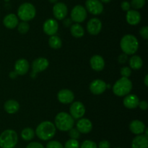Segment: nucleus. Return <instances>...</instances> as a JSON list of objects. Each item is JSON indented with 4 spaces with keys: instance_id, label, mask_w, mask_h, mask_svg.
<instances>
[{
    "instance_id": "nucleus-1",
    "label": "nucleus",
    "mask_w": 148,
    "mask_h": 148,
    "mask_svg": "<svg viewBox=\"0 0 148 148\" xmlns=\"http://www.w3.org/2000/svg\"><path fill=\"white\" fill-rule=\"evenodd\" d=\"M56 128L54 123L49 120H44L38 125L35 133L40 139L43 141L51 140L55 136Z\"/></svg>"
},
{
    "instance_id": "nucleus-2",
    "label": "nucleus",
    "mask_w": 148,
    "mask_h": 148,
    "mask_svg": "<svg viewBox=\"0 0 148 148\" xmlns=\"http://www.w3.org/2000/svg\"><path fill=\"white\" fill-rule=\"evenodd\" d=\"M120 47L124 54L133 55L139 49V41L137 37L132 34H126L120 41Z\"/></svg>"
},
{
    "instance_id": "nucleus-3",
    "label": "nucleus",
    "mask_w": 148,
    "mask_h": 148,
    "mask_svg": "<svg viewBox=\"0 0 148 148\" xmlns=\"http://www.w3.org/2000/svg\"><path fill=\"white\" fill-rule=\"evenodd\" d=\"M74 124L75 119L66 112H60L55 117L54 125L59 131H68L69 129L73 128Z\"/></svg>"
},
{
    "instance_id": "nucleus-4",
    "label": "nucleus",
    "mask_w": 148,
    "mask_h": 148,
    "mask_svg": "<svg viewBox=\"0 0 148 148\" xmlns=\"http://www.w3.org/2000/svg\"><path fill=\"white\" fill-rule=\"evenodd\" d=\"M18 142V135L13 129H7L0 134V147L14 148Z\"/></svg>"
},
{
    "instance_id": "nucleus-5",
    "label": "nucleus",
    "mask_w": 148,
    "mask_h": 148,
    "mask_svg": "<svg viewBox=\"0 0 148 148\" xmlns=\"http://www.w3.org/2000/svg\"><path fill=\"white\" fill-rule=\"evenodd\" d=\"M132 89V83L129 78L121 77L113 86V92L118 97H125Z\"/></svg>"
},
{
    "instance_id": "nucleus-6",
    "label": "nucleus",
    "mask_w": 148,
    "mask_h": 148,
    "mask_svg": "<svg viewBox=\"0 0 148 148\" xmlns=\"http://www.w3.org/2000/svg\"><path fill=\"white\" fill-rule=\"evenodd\" d=\"M36 7L31 3H23L17 10V16L22 21H30L36 17Z\"/></svg>"
},
{
    "instance_id": "nucleus-7",
    "label": "nucleus",
    "mask_w": 148,
    "mask_h": 148,
    "mask_svg": "<svg viewBox=\"0 0 148 148\" xmlns=\"http://www.w3.org/2000/svg\"><path fill=\"white\" fill-rule=\"evenodd\" d=\"M49 65V61L46 58L40 57L32 62V72L30 73V77L32 78H35L37 75V73L46 71Z\"/></svg>"
},
{
    "instance_id": "nucleus-8",
    "label": "nucleus",
    "mask_w": 148,
    "mask_h": 148,
    "mask_svg": "<svg viewBox=\"0 0 148 148\" xmlns=\"http://www.w3.org/2000/svg\"><path fill=\"white\" fill-rule=\"evenodd\" d=\"M88 16L87 10L80 4L75 6L71 11V20L75 23H81L85 20Z\"/></svg>"
},
{
    "instance_id": "nucleus-9",
    "label": "nucleus",
    "mask_w": 148,
    "mask_h": 148,
    "mask_svg": "<svg viewBox=\"0 0 148 148\" xmlns=\"http://www.w3.org/2000/svg\"><path fill=\"white\" fill-rule=\"evenodd\" d=\"M85 112L86 109L83 103L79 101L72 102L69 107V114L75 120H78L83 117Z\"/></svg>"
},
{
    "instance_id": "nucleus-10",
    "label": "nucleus",
    "mask_w": 148,
    "mask_h": 148,
    "mask_svg": "<svg viewBox=\"0 0 148 148\" xmlns=\"http://www.w3.org/2000/svg\"><path fill=\"white\" fill-rule=\"evenodd\" d=\"M85 7L86 10L94 15H98L103 11V5L100 0H87Z\"/></svg>"
},
{
    "instance_id": "nucleus-11",
    "label": "nucleus",
    "mask_w": 148,
    "mask_h": 148,
    "mask_svg": "<svg viewBox=\"0 0 148 148\" xmlns=\"http://www.w3.org/2000/svg\"><path fill=\"white\" fill-rule=\"evenodd\" d=\"M68 13L67 6L63 2H56L53 7V15L56 20H62L66 18Z\"/></svg>"
},
{
    "instance_id": "nucleus-12",
    "label": "nucleus",
    "mask_w": 148,
    "mask_h": 148,
    "mask_svg": "<svg viewBox=\"0 0 148 148\" xmlns=\"http://www.w3.org/2000/svg\"><path fill=\"white\" fill-rule=\"evenodd\" d=\"M90 91L95 95H100L105 92L107 89V84L101 79H95L90 84Z\"/></svg>"
},
{
    "instance_id": "nucleus-13",
    "label": "nucleus",
    "mask_w": 148,
    "mask_h": 148,
    "mask_svg": "<svg viewBox=\"0 0 148 148\" xmlns=\"http://www.w3.org/2000/svg\"><path fill=\"white\" fill-rule=\"evenodd\" d=\"M102 23L97 17H92L87 23V30L88 33L92 36L99 34L102 30Z\"/></svg>"
},
{
    "instance_id": "nucleus-14",
    "label": "nucleus",
    "mask_w": 148,
    "mask_h": 148,
    "mask_svg": "<svg viewBox=\"0 0 148 148\" xmlns=\"http://www.w3.org/2000/svg\"><path fill=\"white\" fill-rule=\"evenodd\" d=\"M43 30L44 33L49 36L56 34L59 30V23L55 19H48L43 23Z\"/></svg>"
},
{
    "instance_id": "nucleus-15",
    "label": "nucleus",
    "mask_w": 148,
    "mask_h": 148,
    "mask_svg": "<svg viewBox=\"0 0 148 148\" xmlns=\"http://www.w3.org/2000/svg\"><path fill=\"white\" fill-rule=\"evenodd\" d=\"M57 99L59 102L62 104H70L75 100V94L71 90L68 89H63L58 92Z\"/></svg>"
},
{
    "instance_id": "nucleus-16",
    "label": "nucleus",
    "mask_w": 148,
    "mask_h": 148,
    "mask_svg": "<svg viewBox=\"0 0 148 148\" xmlns=\"http://www.w3.org/2000/svg\"><path fill=\"white\" fill-rule=\"evenodd\" d=\"M76 129L80 133H88L92 131V123L88 118H81L77 122Z\"/></svg>"
},
{
    "instance_id": "nucleus-17",
    "label": "nucleus",
    "mask_w": 148,
    "mask_h": 148,
    "mask_svg": "<svg viewBox=\"0 0 148 148\" xmlns=\"http://www.w3.org/2000/svg\"><path fill=\"white\" fill-rule=\"evenodd\" d=\"M14 71L18 75H24L28 72L30 68V64L28 61L24 58L17 59L14 63Z\"/></svg>"
},
{
    "instance_id": "nucleus-18",
    "label": "nucleus",
    "mask_w": 148,
    "mask_h": 148,
    "mask_svg": "<svg viewBox=\"0 0 148 148\" xmlns=\"http://www.w3.org/2000/svg\"><path fill=\"white\" fill-rule=\"evenodd\" d=\"M140 100L136 94H129L123 100V104L127 109H135L138 107Z\"/></svg>"
},
{
    "instance_id": "nucleus-19",
    "label": "nucleus",
    "mask_w": 148,
    "mask_h": 148,
    "mask_svg": "<svg viewBox=\"0 0 148 148\" xmlns=\"http://www.w3.org/2000/svg\"><path fill=\"white\" fill-rule=\"evenodd\" d=\"M91 68L95 71H101L105 67V60L103 57L99 55H95L90 59Z\"/></svg>"
},
{
    "instance_id": "nucleus-20",
    "label": "nucleus",
    "mask_w": 148,
    "mask_h": 148,
    "mask_svg": "<svg viewBox=\"0 0 148 148\" xmlns=\"http://www.w3.org/2000/svg\"><path fill=\"white\" fill-rule=\"evenodd\" d=\"M126 20L131 26H137L141 21V15L137 10H130L127 12Z\"/></svg>"
},
{
    "instance_id": "nucleus-21",
    "label": "nucleus",
    "mask_w": 148,
    "mask_h": 148,
    "mask_svg": "<svg viewBox=\"0 0 148 148\" xmlns=\"http://www.w3.org/2000/svg\"><path fill=\"white\" fill-rule=\"evenodd\" d=\"M145 129V123L140 120H133L130 123V130L135 135L143 134Z\"/></svg>"
},
{
    "instance_id": "nucleus-22",
    "label": "nucleus",
    "mask_w": 148,
    "mask_h": 148,
    "mask_svg": "<svg viewBox=\"0 0 148 148\" xmlns=\"http://www.w3.org/2000/svg\"><path fill=\"white\" fill-rule=\"evenodd\" d=\"M132 148H148V137L144 134L137 135L133 139Z\"/></svg>"
},
{
    "instance_id": "nucleus-23",
    "label": "nucleus",
    "mask_w": 148,
    "mask_h": 148,
    "mask_svg": "<svg viewBox=\"0 0 148 148\" xmlns=\"http://www.w3.org/2000/svg\"><path fill=\"white\" fill-rule=\"evenodd\" d=\"M19 23L18 17L13 13L7 15L3 19V24L7 28L14 29L17 26Z\"/></svg>"
},
{
    "instance_id": "nucleus-24",
    "label": "nucleus",
    "mask_w": 148,
    "mask_h": 148,
    "mask_svg": "<svg viewBox=\"0 0 148 148\" xmlns=\"http://www.w3.org/2000/svg\"><path fill=\"white\" fill-rule=\"evenodd\" d=\"M4 109L9 114H14L20 109V104L14 100H8L4 103Z\"/></svg>"
},
{
    "instance_id": "nucleus-25",
    "label": "nucleus",
    "mask_w": 148,
    "mask_h": 148,
    "mask_svg": "<svg viewBox=\"0 0 148 148\" xmlns=\"http://www.w3.org/2000/svg\"><path fill=\"white\" fill-rule=\"evenodd\" d=\"M130 68L132 70H140L143 65V60L139 55H133L129 59Z\"/></svg>"
},
{
    "instance_id": "nucleus-26",
    "label": "nucleus",
    "mask_w": 148,
    "mask_h": 148,
    "mask_svg": "<svg viewBox=\"0 0 148 148\" xmlns=\"http://www.w3.org/2000/svg\"><path fill=\"white\" fill-rule=\"evenodd\" d=\"M70 33L75 38H82L85 35V30L79 23H75L70 26Z\"/></svg>"
},
{
    "instance_id": "nucleus-27",
    "label": "nucleus",
    "mask_w": 148,
    "mask_h": 148,
    "mask_svg": "<svg viewBox=\"0 0 148 148\" xmlns=\"http://www.w3.org/2000/svg\"><path fill=\"white\" fill-rule=\"evenodd\" d=\"M49 45L53 49H59L62 46V39L56 34L51 36L49 39Z\"/></svg>"
},
{
    "instance_id": "nucleus-28",
    "label": "nucleus",
    "mask_w": 148,
    "mask_h": 148,
    "mask_svg": "<svg viewBox=\"0 0 148 148\" xmlns=\"http://www.w3.org/2000/svg\"><path fill=\"white\" fill-rule=\"evenodd\" d=\"M35 131L30 127H26L21 131V137L24 141H31L35 137Z\"/></svg>"
},
{
    "instance_id": "nucleus-29",
    "label": "nucleus",
    "mask_w": 148,
    "mask_h": 148,
    "mask_svg": "<svg viewBox=\"0 0 148 148\" xmlns=\"http://www.w3.org/2000/svg\"><path fill=\"white\" fill-rule=\"evenodd\" d=\"M17 30L20 34H26L30 30V25L27 22L22 21L17 25Z\"/></svg>"
},
{
    "instance_id": "nucleus-30",
    "label": "nucleus",
    "mask_w": 148,
    "mask_h": 148,
    "mask_svg": "<svg viewBox=\"0 0 148 148\" xmlns=\"http://www.w3.org/2000/svg\"><path fill=\"white\" fill-rule=\"evenodd\" d=\"M64 148H79V143L77 139H69L65 142Z\"/></svg>"
},
{
    "instance_id": "nucleus-31",
    "label": "nucleus",
    "mask_w": 148,
    "mask_h": 148,
    "mask_svg": "<svg viewBox=\"0 0 148 148\" xmlns=\"http://www.w3.org/2000/svg\"><path fill=\"white\" fill-rule=\"evenodd\" d=\"M146 3V0H132L131 4L132 7L134 9V10H139V9L143 8L145 6Z\"/></svg>"
},
{
    "instance_id": "nucleus-32",
    "label": "nucleus",
    "mask_w": 148,
    "mask_h": 148,
    "mask_svg": "<svg viewBox=\"0 0 148 148\" xmlns=\"http://www.w3.org/2000/svg\"><path fill=\"white\" fill-rule=\"evenodd\" d=\"M79 148H98V145L94 141L88 139L82 142L81 145H79Z\"/></svg>"
},
{
    "instance_id": "nucleus-33",
    "label": "nucleus",
    "mask_w": 148,
    "mask_h": 148,
    "mask_svg": "<svg viewBox=\"0 0 148 148\" xmlns=\"http://www.w3.org/2000/svg\"><path fill=\"white\" fill-rule=\"evenodd\" d=\"M46 148H64V146L59 141L50 140L46 144Z\"/></svg>"
},
{
    "instance_id": "nucleus-34",
    "label": "nucleus",
    "mask_w": 148,
    "mask_h": 148,
    "mask_svg": "<svg viewBox=\"0 0 148 148\" xmlns=\"http://www.w3.org/2000/svg\"><path fill=\"white\" fill-rule=\"evenodd\" d=\"M68 133H69V136L70 137V139H78L80 137V133H79V131L76 128L73 127L71 129H69L68 131Z\"/></svg>"
},
{
    "instance_id": "nucleus-35",
    "label": "nucleus",
    "mask_w": 148,
    "mask_h": 148,
    "mask_svg": "<svg viewBox=\"0 0 148 148\" xmlns=\"http://www.w3.org/2000/svg\"><path fill=\"white\" fill-rule=\"evenodd\" d=\"M120 73H121V77L129 78L132 74V69L128 66L122 67L120 70Z\"/></svg>"
},
{
    "instance_id": "nucleus-36",
    "label": "nucleus",
    "mask_w": 148,
    "mask_h": 148,
    "mask_svg": "<svg viewBox=\"0 0 148 148\" xmlns=\"http://www.w3.org/2000/svg\"><path fill=\"white\" fill-rule=\"evenodd\" d=\"M140 35L142 38L147 40L148 39V27L147 26H143L140 30Z\"/></svg>"
},
{
    "instance_id": "nucleus-37",
    "label": "nucleus",
    "mask_w": 148,
    "mask_h": 148,
    "mask_svg": "<svg viewBox=\"0 0 148 148\" xmlns=\"http://www.w3.org/2000/svg\"><path fill=\"white\" fill-rule=\"evenodd\" d=\"M25 148H45L41 143L38 142H33L29 143Z\"/></svg>"
},
{
    "instance_id": "nucleus-38",
    "label": "nucleus",
    "mask_w": 148,
    "mask_h": 148,
    "mask_svg": "<svg viewBox=\"0 0 148 148\" xmlns=\"http://www.w3.org/2000/svg\"><path fill=\"white\" fill-rule=\"evenodd\" d=\"M121 9H122L123 11L127 12L130 10V8H131V4H130V3L129 2V1H124L121 2Z\"/></svg>"
},
{
    "instance_id": "nucleus-39",
    "label": "nucleus",
    "mask_w": 148,
    "mask_h": 148,
    "mask_svg": "<svg viewBox=\"0 0 148 148\" xmlns=\"http://www.w3.org/2000/svg\"><path fill=\"white\" fill-rule=\"evenodd\" d=\"M98 148H111V145L108 141L103 140L99 142Z\"/></svg>"
},
{
    "instance_id": "nucleus-40",
    "label": "nucleus",
    "mask_w": 148,
    "mask_h": 148,
    "mask_svg": "<svg viewBox=\"0 0 148 148\" xmlns=\"http://www.w3.org/2000/svg\"><path fill=\"white\" fill-rule=\"evenodd\" d=\"M128 60V55H126V54H121V55H119L118 57V61L119 62H120L121 64H124L127 62Z\"/></svg>"
},
{
    "instance_id": "nucleus-41",
    "label": "nucleus",
    "mask_w": 148,
    "mask_h": 148,
    "mask_svg": "<svg viewBox=\"0 0 148 148\" xmlns=\"http://www.w3.org/2000/svg\"><path fill=\"white\" fill-rule=\"evenodd\" d=\"M138 107L141 109L142 110H146L148 107L147 102L145 100H143V101H140L138 104Z\"/></svg>"
},
{
    "instance_id": "nucleus-42",
    "label": "nucleus",
    "mask_w": 148,
    "mask_h": 148,
    "mask_svg": "<svg viewBox=\"0 0 148 148\" xmlns=\"http://www.w3.org/2000/svg\"><path fill=\"white\" fill-rule=\"evenodd\" d=\"M72 20H71V18L65 19V20H64V25L65 27H66V28L70 27V26L72 25Z\"/></svg>"
},
{
    "instance_id": "nucleus-43",
    "label": "nucleus",
    "mask_w": 148,
    "mask_h": 148,
    "mask_svg": "<svg viewBox=\"0 0 148 148\" xmlns=\"http://www.w3.org/2000/svg\"><path fill=\"white\" fill-rule=\"evenodd\" d=\"M9 76H10V78H11L12 79H14V78H17V77L18 76V75H17V73L14 71H12V72L10 73V74H9Z\"/></svg>"
},
{
    "instance_id": "nucleus-44",
    "label": "nucleus",
    "mask_w": 148,
    "mask_h": 148,
    "mask_svg": "<svg viewBox=\"0 0 148 148\" xmlns=\"http://www.w3.org/2000/svg\"><path fill=\"white\" fill-rule=\"evenodd\" d=\"M144 83H145V85L146 86H148V75H146L145 77Z\"/></svg>"
},
{
    "instance_id": "nucleus-45",
    "label": "nucleus",
    "mask_w": 148,
    "mask_h": 148,
    "mask_svg": "<svg viewBox=\"0 0 148 148\" xmlns=\"http://www.w3.org/2000/svg\"><path fill=\"white\" fill-rule=\"evenodd\" d=\"M102 3H109L111 0H100Z\"/></svg>"
},
{
    "instance_id": "nucleus-46",
    "label": "nucleus",
    "mask_w": 148,
    "mask_h": 148,
    "mask_svg": "<svg viewBox=\"0 0 148 148\" xmlns=\"http://www.w3.org/2000/svg\"><path fill=\"white\" fill-rule=\"evenodd\" d=\"M49 1H50L51 3H52V4H56V2H57L58 0H49Z\"/></svg>"
},
{
    "instance_id": "nucleus-47",
    "label": "nucleus",
    "mask_w": 148,
    "mask_h": 148,
    "mask_svg": "<svg viewBox=\"0 0 148 148\" xmlns=\"http://www.w3.org/2000/svg\"><path fill=\"white\" fill-rule=\"evenodd\" d=\"M5 1H9V0H5Z\"/></svg>"
},
{
    "instance_id": "nucleus-48",
    "label": "nucleus",
    "mask_w": 148,
    "mask_h": 148,
    "mask_svg": "<svg viewBox=\"0 0 148 148\" xmlns=\"http://www.w3.org/2000/svg\"><path fill=\"white\" fill-rule=\"evenodd\" d=\"M116 148H120V147H116Z\"/></svg>"
}]
</instances>
